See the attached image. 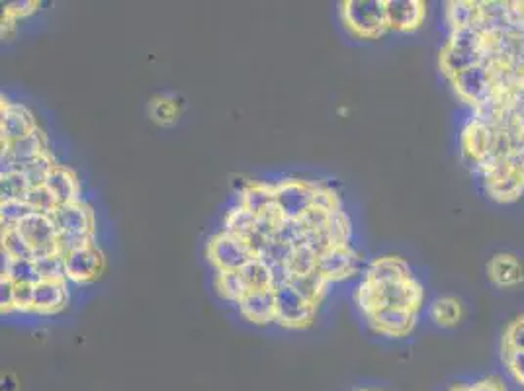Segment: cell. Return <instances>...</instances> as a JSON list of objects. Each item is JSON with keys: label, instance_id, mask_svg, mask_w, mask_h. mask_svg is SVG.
<instances>
[{"label": "cell", "instance_id": "cell-1", "mask_svg": "<svg viewBox=\"0 0 524 391\" xmlns=\"http://www.w3.org/2000/svg\"><path fill=\"white\" fill-rule=\"evenodd\" d=\"M438 71L468 110L524 92V0H450Z\"/></svg>", "mask_w": 524, "mask_h": 391}, {"label": "cell", "instance_id": "cell-2", "mask_svg": "<svg viewBox=\"0 0 524 391\" xmlns=\"http://www.w3.org/2000/svg\"><path fill=\"white\" fill-rule=\"evenodd\" d=\"M462 161L487 200L515 206L524 200V94L468 112L458 131Z\"/></svg>", "mask_w": 524, "mask_h": 391}, {"label": "cell", "instance_id": "cell-3", "mask_svg": "<svg viewBox=\"0 0 524 391\" xmlns=\"http://www.w3.org/2000/svg\"><path fill=\"white\" fill-rule=\"evenodd\" d=\"M354 304L362 317L382 309H401L421 315L427 307V290L407 259L384 255L366 266L364 278L354 290Z\"/></svg>", "mask_w": 524, "mask_h": 391}, {"label": "cell", "instance_id": "cell-4", "mask_svg": "<svg viewBox=\"0 0 524 391\" xmlns=\"http://www.w3.org/2000/svg\"><path fill=\"white\" fill-rule=\"evenodd\" d=\"M339 12L347 32L358 40H380L390 32L386 0H347Z\"/></svg>", "mask_w": 524, "mask_h": 391}, {"label": "cell", "instance_id": "cell-5", "mask_svg": "<svg viewBox=\"0 0 524 391\" xmlns=\"http://www.w3.org/2000/svg\"><path fill=\"white\" fill-rule=\"evenodd\" d=\"M497 352L503 378L511 388L524 391V311L503 325Z\"/></svg>", "mask_w": 524, "mask_h": 391}, {"label": "cell", "instance_id": "cell-6", "mask_svg": "<svg viewBox=\"0 0 524 391\" xmlns=\"http://www.w3.org/2000/svg\"><path fill=\"white\" fill-rule=\"evenodd\" d=\"M206 259L216 272H235L257 259V255L251 251L245 239L219 231L208 241Z\"/></svg>", "mask_w": 524, "mask_h": 391}, {"label": "cell", "instance_id": "cell-7", "mask_svg": "<svg viewBox=\"0 0 524 391\" xmlns=\"http://www.w3.org/2000/svg\"><path fill=\"white\" fill-rule=\"evenodd\" d=\"M315 180H274V204L284 219H300L313 206Z\"/></svg>", "mask_w": 524, "mask_h": 391}, {"label": "cell", "instance_id": "cell-8", "mask_svg": "<svg viewBox=\"0 0 524 391\" xmlns=\"http://www.w3.org/2000/svg\"><path fill=\"white\" fill-rule=\"evenodd\" d=\"M274 296H276V325L292 331H300L313 325L319 305L309 304L290 286L276 288Z\"/></svg>", "mask_w": 524, "mask_h": 391}, {"label": "cell", "instance_id": "cell-9", "mask_svg": "<svg viewBox=\"0 0 524 391\" xmlns=\"http://www.w3.org/2000/svg\"><path fill=\"white\" fill-rule=\"evenodd\" d=\"M49 151V141L44 131H32L30 135L2 143V173H22L32 161Z\"/></svg>", "mask_w": 524, "mask_h": 391}, {"label": "cell", "instance_id": "cell-10", "mask_svg": "<svg viewBox=\"0 0 524 391\" xmlns=\"http://www.w3.org/2000/svg\"><path fill=\"white\" fill-rule=\"evenodd\" d=\"M16 227L22 233V237L26 239V243L32 247L34 261L49 257L53 253H59L57 251L59 231H57V227H55V223H53L49 214L34 212L32 216H28Z\"/></svg>", "mask_w": 524, "mask_h": 391}, {"label": "cell", "instance_id": "cell-11", "mask_svg": "<svg viewBox=\"0 0 524 391\" xmlns=\"http://www.w3.org/2000/svg\"><path fill=\"white\" fill-rule=\"evenodd\" d=\"M485 278L497 290H515L524 284V261L513 251H497L485 262Z\"/></svg>", "mask_w": 524, "mask_h": 391}, {"label": "cell", "instance_id": "cell-12", "mask_svg": "<svg viewBox=\"0 0 524 391\" xmlns=\"http://www.w3.org/2000/svg\"><path fill=\"white\" fill-rule=\"evenodd\" d=\"M360 255L352 249V245H335L317 255L315 272L327 280L329 284L343 282L358 272Z\"/></svg>", "mask_w": 524, "mask_h": 391}, {"label": "cell", "instance_id": "cell-13", "mask_svg": "<svg viewBox=\"0 0 524 391\" xmlns=\"http://www.w3.org/2000/svg\"><path fill=\"white\" fill-rule=\"evenodd\" d=\"M386 16L390 32L415 34L429 18V4L425 0H386Z\"/></svg>", "mask_w": 524, "mask_h": 391}, {"label": "cell", "instance_id": "cell-14", "mask_svg": "<svg viewBox=\"0 0 524 391\" xmlns=\"http://www.w3.org/2000/svg\"><path fill=\"white\" fill-rule=\"evenodd\" d=\"M65 266H67V282L77 286H87L102 274L104 253L100 251L98 243H92L88 247L65 255Z\"/></svg>", "mask_w": 524, "mask_h": 391}, {"label": "cell", "instance_id": "cell-15", "mask_svg": "<svg viewBox=\"0 0 524 391\" xmlns=\"http://www.w3.org/2000/svg\"><path fill=\"white\" fill-rule=\"evenodd\" d=\"M51 219L59 233L67 235H92L96 237L94 212L85 200L73 204H61L51 214Z\"/></svg>", "mask_w": 524, "mask_h": 391}, {"label": "cell", "instance_id": "cell-16", "mask_svg": "<svg viewBox=\"0 0 524 391\" xmlns=\"http://www.w3.org/2000/svg\"><path fill=\"white\" fill-rule=\"evenodd\" d=\"M0 131H2V143H12L18 141L32 131L38 130L36 116L32 114L30 108H26L20 102H12L2 96L0 104Z\"/></svg>", "mask_w": 524, "mask_h": 391}, {"label": "cell", "instance_id": "cell-17", "mask_svg": "<svg viewBox=\"0 0 524 391\" xmlns=\"http://www.w3.org/2000/svg\"><path fill=\"white\" fill-rule=\"evenodd\" d=\"M69 305V282L67 280H42L34 286V313L57 315Z\"/></svg>", "mask_w": 524, "mask_h": 391}, {"label": "cell", "instance_id": "cell-18", "mask_svg": "<svg viewBox=\"0 0 524 391\" xmlns=\"http://www.w3.org/2000/svg\"><path fill=\"white\" fill-rule=\"evenodd\" d=\"M239 313L245 321L253 325H268L276 323V296L274 290H262V292H249L239 304Z\"/></svg>", "mask_w": 524, "mask_h": 391}, {"label": "cell", "instance_id": "cell-19", "mask_svg": "<svg viewBox=\"0 0 524 391\" xmlns=\"http://www.w3.org/2000/svg\"><path fill=\"white\" fill-rule=\"evenodd\" d=\"M429 321L438 329H456L466 319V305L452 294L437 296L431 304L427 305Z\"/></svg>", "mask_w": 524, "mask_h": 391}, {"label": "cell", "instance_id": "cell-20", "mask_svg": "<svg viewBox=\"0 0 524 391\" xmlns=\"http://www.w3.org/2000/svg\"><path fill=\"white\" fill-rule=\"evenodd\" d=\"M45 186L51 190L59 206L83 200V190H81V182L77 174L63 165H55V169L45 180Z\"/></svg>", "mask_w": 524, "mask_h": 391}, {"label": "cell", "instance_id": "cell-21", "mask_svg": "<svg viewBox=\"0 0 524 391\" xmlns=\"http://www.w3.org/2000/svg\"><path fill=\"white\" fill-rule=\"evenodd\" d=\"M235 204L247 208L255 216H259L268 206L274 204V182L264 180H249L235 198Z\"/></svg>", "mask_w": 524, "mask_h": 391}, {"label": "cell", "instance_id": "cell-22", "mask_svg": "<svg viewBox=\"0 0 524 391\" xmlns=\"http://www.w3.org/2000/svg\"><path fill=\"white\" fill-rule=\"evenodd\" d=\"M288 286L309 304L321 305L331 284L323 280L317 272H309V274H292Z\"/></svg>", "mask_w": 524, "mask_h": 391}, {"label": "cell", "instance_id": "cell-23", "mask_svg": "<svg viewBox=\"0 0 524 391\" xmlns=\"http://www.w3.org/2000/svg\"><path fill=\"white\" fill-rule=\"evenodd\" d=\"M214 288H216L219 298L229 302V304L237 305L249 294V288H247V284H245V280H243L239 270H235V272H216Z\"/></svg>", "mask_w": 524, "mask_h": 391}, {"label": "cell", "instance_id": "cell-24", "mask_svg": "<svg viewBox=\"0 0 524 391\" xmlns=\"http://www.w3.org/2000/svg\"><path fill=\"white\" fill-rule=\"evenodd\" d=\"M2 276H8L16 284H38L42 282V274L32 259H12L2 255Z\"/></svg>", "mask_w": 524, "mask_h": 391}, {"label": "cell", "instance_id": "cell-25", "mask_svg": "<svg viewBox=\"0 0 524 391\" xmlns=\"http://www.w3.org/2000/svg\"><path fill=\"white\" fill-rule=\"evenodd\" d=\"M255 221H257V216L253 212L235 204L227 210V214L223 218V231L231 233L235 237L247 239L255 231Z\"/></svg>", "mask_w": 524, "mask_h": 391}, {"label": "cell", "instance_id": "cell-26", "mask_svg": "<svg viewBox=\"0 0 524 391\" xmlns=\"http://www.w3.org/2000/svg\"><path fill=\"white\" fill-rule=\"evenodd\" d=\"M2 255L12 259H32V247L26 243L16 225H2Z\"/></svg>", "mask_w": 524, "mask_h": 391}, {"label": "cell", "instance_id": "cell-27", "mask_svg": "<svg viewBox=\"0 0 524 391\" xmlns=\"http://www.w3.org/2000/svg\"><path fill=\"white\" fill-rule=\"evenodd\" d=\"M241 276L249 288V292H262V290H272V276H270V266L262 259H253L249 264H245L241 270Z\"/></svg>", "mask_w": 524, "mask_h": 391}, {"label": "cell", "instance_id": "cell-28", "mask_svg": "<svg viewBox=\"0 0 524 391\" xmlns=\"http://www.w3.org/2000/svg\"><path fill=\"white\" fill-rule=\"evenodd\" d=\"M444 391H511V386L499 374H485L472 380H460Z\"/></svg>", "mask_w": 524, "mask_h": 391}, {"label": "cell", "instance_id": "cell-29", "mask_svg": "<svg viewBox=\"0 0 524 391\" xmlns=\"http://www.w3.org/2000/svg\"><path fill=\"white\" fill-rule=\"evenodd\" d=\"M32 190L28 178L24 173H2L0 174V192L2 202L12 200H26L28 192Z\"/></svg>", "mask_w": 524, "mask_h": 391}, {"label": "cell", "instance_id": "cell-30", "mask_svg": "<svg viewBox=\"0 0 524 391\" xmlns=\"http://www.w3.org/2000/svg\"><path fill=\"white\" fill-rule=\"evenodd\" d=\"M327 231L335 245H350L352 223H350L349 214L345 210L331 212L329 221H327Z\"/></svg>", "mask_w": 524, "mask_h": 391}, {"label": "cell", "instance_id": "cell-31", "mask_svg": "<svg viewBox=\"0 0 524 391\" xmlns=\"http://www.w3.org/2000/svg\"><path fill=\"white\" fill-rule=\"evenodd\" d=\"M55 165H57V163H55L51 151H47L42 157H38L36 161H32L22 173L26 174V178H28V182H30L32 188L45 186V180H47L49 173L55 169Z\"/></svg>", "mask_w": 524, "mask_h": 391}, {"label": "cell", "instance_id": "cell-32", "mask_svg": "<svg viewBox=\"0 0 524 391\" xmlns=\"http://www.w3.org/2000/svg\"><path fill=\"white\" fill-rule=\"evenodd\" d=\"M36 210L26 200H12L0 204V218L2 225H18L28 216H32Z\"/></svg>", "mask_w": 524, "mask_h": 391}, {"label": "cell", "instance_id": "cell-33", "mask_svg": "<svg viewBox=\"0 0 524 391\" xmlns=\"http://www.w3.org/2000/svg\"><path fill=\"white\" fill-rule=\"evenodd\" d=\"M313 206L323 210V212H337L343 210V202L339 198V194L323 182H315V194H313Z\"/></svg>", "mask_w": 524, "mask_h": 391}, {"label": "cell", "instance_id": "cell-34", "mask_svg": "<svg viewBox=\"0 0 524 391\" xmlns=\"http://www.w3.org/2000/svg\"><path fill=\"white\" fill-rule=\"evenodd\" d=\"M288 266H290V270L294 274L315 272V268H317V253L313 249H309L307 245H296Z\"/></svg>", "mask_w": 524, "mask_h": 391}, {"label": "cell", "instance_id": "cell-35", "mask_svg": "<svg viewBox=\"0 0 524 391\" xmlns=\"http://www.w3.org/2000/svg\"><path fill=\"white\" fill-rule=\"evenodd\" d=\"M34 262L44 280H67V266H65V257L61 253H53Z\"/></svg>", "mask_w": 524, "mask_h": 391}, {"label": "cell", "instance_id": "cell-36", "mask_svg": "<svg viewBox=\"0 0 524 391\" xmlns=\"http://www.w3.org/2000/svg\"><path fill=\"white\" fill-rule=\"evenodd\" d=\"M292 253H294V245L286 243V241H280V239H272L266 249L262 251V261L266 262L268 266L272 264H288L292 259Z\"/></svg>", "mask_w": 524, "mask_h": 391}, {"label": "cell", "instance_id": "cell-37", "mask_svg": "<svg viewBox=\"0 0 524 391\" xmlns=\"http://www.w3.org/2000/svg\"><path fill=\"white\" fill-rule=\"evenodd\" d=\"M26 202L36 210V212H42V214H51L59 204L55 200V196L51 194V190L47 186H36L28 192L26 196Z\"/></svg>", "mask_w": 524, "mask_h": 391}, {"label": "cell", "instance_id": "cell-38", "mask_svg": "<svg viewBox=\"0 0 524 391\" xmlns=\"http://www.w3.org/2000/svg\"><path fill=\"white\" fill-rule=\"evenodd\" d=\"M14 313H34V284H16Z\"/></svg>", "mask_w": 524, "mask_h": 391}, {"label": "cell", "instance_id": "cell-39", "mask_svg": "<svg viewBox=\"0 0 524 391\" xmlns=\"http://www.w3.org/2000/svg\"><path fill=\"white\" fill-rule=\"evenodd\" d=\"M302 227V231H319V229H325L327 227V221H329V212H323L315 206H311L307 210L306 214L300 219H296Z\"/></svg>", "mask_w": 524, "mask_h": 391}, {"label": "cell", "instance_id": "cell-40", "mask_svg": "<svg viewBox=\"0 0 524 391\" xmlns=\"http://www.w3.org/2000/svg\"><path fill=\"white\" fill-rule=\"evenodd\" d=\"M36 10H38V4H36V2H12V4H6L2 22L6 20V24H12V22H16L18 18L30 16V14L36 12Z\"/></svg>", "mask_w": 524, "mask_h": 391}, {"label": "cell", "instance_id": "cell-41", "mask_svg": "<svg viewBox=\"0 0 524 391\" xmlns=\"http://www.w3.org/2000/svg\"><path fill=\"white\" fill-rule=\"evenodd\" d=\"M14 290H16V282L10 280L8 276L0 278V305H2V313H14Z\"/></svg>", "mask_w": 524, "mask_h": 391}, {"label": "cell", "instance_id": "cell-42", "mask_svg": "<svg viewBox=\"0 0 524 391\" xmlns=\"http://www.w3.org/2000/svg\"><path fill=\"white\" fill-rule=\"evenodd\" d=\"M151 108H159V112H151V116H153L159 124H171V122H175V104H173L171 100H165V98L155 100Z\"/></svg>", "mask_w": 524, "mask_h": 391}, {"label": "cell", "instance_id": "cell-43", "mask_svg": "<svg viewBox=\"0 0 524 391\" xmlns=\"http://www.w3.org/2000/svg\"><path fill=\"white\" fill-rule=\"evenodd\" d=\"M292 270L288 264H272L270 266V276H272V290L276 288H284L290 284V278H292Z\"/></svg>", "mask_w": 524, "mask_h": 391}, {"label": "cell", "instance_id": "cell-44", "mask_svg": "<svg viewBox=\"0 0 524 391\" xmlns=\"http://www.w3.org/2000/svg\"><path fill=\"white\" fill-rule=\"evenodd\" d=\"M350 391H384V390H378V388H356V390H350Z\"/></svg>", "mask_w": 524, "mask_h": 391}]
</instances>
